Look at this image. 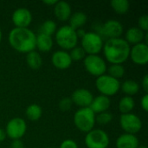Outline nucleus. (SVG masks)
Listing matches in <instances>:
<instances>
[{
  "mask_svg": "<svg viewBox=\"0 0 148 148\" xmlns=\"http://www.w3.org/2000/svg\"><path fill=\"white\" fill-rule=\"evenodd\" d=\"M130 48L124 38L119 37L104 42L102 51L106 60L111 64H122L129 58Z\"/></svg>",
  "mask_w": 148,
  "mask_h": 148,
  "instance_id": "f257e3e1",
  "label": "nucleus"
},
{
  "mask_svg": "<svg viewBox=\"0 0 148 148\" xmlns=\"http://www.w3.org/2000/svg\"><path fill=\"white\" fill-rule=\"evenodd\" d=\"M36 35L29 28H14L8 36L10 45L20 53H29L36 49Z\"/></svg>",
  "mask_w": 148,
  "mask_h": 148,
  "instance_id": "f03ea898",
  "label": "nucleus"
},
{
  "mask_svg": "<svg viewBox=\"0 0 148 148\" xmlns=\"http://www.w3.org/2000/svg\"><path fill=\"white\" fill-rule=\"evenodd\" d=\"M55 39L57 45L62 50H71L73 48L77 46L78 36L76 30L71 28L69 25H63L57 29L55 34Z\"/></svg>",
  "mask_w": 148,
  "mask_h": 148,
  "instance_id": "7ed1b4c3",
  "label": "nucleus"
},
{
  "mask_svg": "<svg viewBox=\"0 0 148 148\" xmlns=\"http://www.w3.org/2000/svg\"><path fill=\"white\" fill-rule=\"evenodd\" d=\"M94 32L101 36L102 39L107 38V40L121 37L124 30L123 25L121 23V22L114 19L108 20L101 24L96 23L94 25Z\"/></svg>",
  "mask_w": 148,
  "mask_h": 148,
  "instance_id": "20e7f679",
  "label": "nucleus"
},
{
  "mask_svg": "<svg viewBox=\"0 0 148 148\" xmlns=\"http://www.w3.org/2000/svg\"><path fill=\"white\" fill-rule=\"evenodd\" d=\"M74 123L81 132L88 133L95 127V114L89 108H80L75 113Z\"/></svg>",
  "mask_w": 148,
  "mask_h": 148,
  "instance_id": "39448f33",
  "label": "nucleus"
},
{
  "mask_svg": "<svg viewBox=\"0 0 148 148\" xmlns=\"http://www.w3.org/2000/svg\"><path fill=\"white\" fill-rule=\"evenodd\" d=\"M95 87L101 95L109 97L116 95L120 91L121 82L119 80L105 74L96 78Z\"/></svg>",
  "mask_w": 148,
  "mask_h": 148,
  "instance_id": "423d86ee",
  "label": "nucleus"
},
{
  "mask_svg": "<svg viewBox=\"0 0 148 148\" xmlns=\"http://www.w3.org/2000/svg\"><path fill=\"white\" fill-rule=\"evenodd\" d=\"M81 47L88 55H98L103 48L104 41L94 31L86 32L82 37Z\"/></svg>",
  "mask_w": 148,
  "mask_h": 148,
  "instance_id": "0eeeda50",
  "label": "nucleus"
},
{
  "mask_svg": "<svg viewBox=\"0 0 148 148\" xmlns=\"http://www.w3.org/2000/svg\"><path fill=\"white\" fill-rule=\"evenodd\" d=\"M85 69L90 75L99 77L105 75L108 69L106 61L99 55H88L83 59Z\"/></svg>",
  "mask_w": 148,
  "mask_h": 148,
  "instance_id": "6e6552de",
  "label": "nucleus"
},
{
  "mask_svg": "<svg viewBox=\"0 0 148 148\" xmlns=\"http://www.w3.org/2000/svg\"><path fill=\"white\" fill-rule=\"evenodd\" d=\"M84 142L88 148H108L110 139L104 130L93 129L87 133Z\"/></svg>",
  "mask_w": 148,
  "mask_h": 148,
  "instance_id": "1a4fd4ad",
  "label": "nucleus"
},
{
  "mask_svg": "<svg viewBox=\"0 0 148 148\" xmlns=\"http://www.w3.org/2000/svg\"><path fill=\"white\" fill-rule=\"evenodd\" d=\"M5 134L12 140H21L27 131V124L25 121L20 117H15L10 120L5 127Z\"/></svg>",
  "mask_w": 148,
  "mask_h": 148,
  "instance_id": "9d476101",
  "label": "nucleus"
},
{
  "mask_svg": "<svg viewBox=\"0 0 148 148\" xmlns=\"http://www.w3.org/2000/svg\"><path fill=\"white\" fill-rule=\"evenodd\" d=\"M120 125L126 134L134 135L142 128V121L140 118L133 113L121 114L120 117Z\"/></svg>",
  "mask_w": 148,
  "mask_h": 148,
  "instance_id": "9b49d317",
  "label": "nucleus"
},
{
  "mask_svg": "<svg viewBox=\"0 0 148 148\" xmlns=\"http://www.w3.org/2000/svg\"><path fill=\"white\" fill-rule=\"evenodd\" d=\"M129 57L136 65H147L148 62L147 43L141 42L136 45H133V47L130 48Z\"/></svg>",
  "mask_w": 148,
  "mask_h": 148,
  "instance_id": "f8f14e48",
  "label": "nucleus"
},
{
  "mask_svg": "<svg viewBox=\"0 0 148 148\" xmlns=\"http://www.w3.org/2000/svg\"><path fill=\"white\" fill-rule=\"evenodd\" d=\"M11 19L15 28H28L32 22V14L26 8H18L12 13Z\"/></svg>",
  "mask_w": 148,
  "mask_h": 148,
  "instance_id": "ddd939ff",
  "label": "nucleus"
},
{
  "mask_svg": "<svg viewBox=\"0 0 148 148\" xmlns=\"http://www.w3.org/2000/svg\"><path fill=\"white\" fill-rule=\"evenodd\" d=\"M93 99H94L93 94L87 88L75 89L71 96L73 104H75L81 108H89L93 101Z\"/></svg>",
  "mask_w": 148,
  "mask_h": 148,
  "instance_id": "4468645a",
  "label": "nucleus"
},
{
  "mask_svg": "<svg viewBox=\"0 0 148 148\" xmlns=\"http://www.w3.org/2000/svg\"><path fill=\"white\" fill-rule=\"evenodd\" d=\"M51 62L55 68L63 70L69 69L72 64V60L68 51L60 49L55 51L51 56Z\"/></svg>",
  "mask_w": 148,
  "mask_h": 148,
  "instance_id": "2eb2a0df",
  "label": "nucleus"
},
{
  "mask_svg": "<svg viewBox=\"0 0 148 148\" xmlns=\"http://www.w3.org/2000/svg\"><path fill=\"white\" fill-rule=\"evenodd\" d=\"M54 13L56 17L59 21L65 22V21H69V17L71 16L72 9L68 2L58 1L54 6Z\"/></svg>",
  "mask_w": 148,
  "mask_h": 148,
  "instance_id": "dca6fc26",
  "label": "nucleus"
},
{
  "mask_svg": "<svg viewBox=\"0 0 148 148\" xmlns=\"http://www.w3.org/2000/svg\"><path fill=\"white\" fill-rule=\"evenodd\" d=\"M111 105L110 98L102 95H100L96 97H94L93 101L89 107V108L95 114H98L100 113H103L108 110Z\"/></svg>",
  "mask_w": 148,
  "mask_h": 148,
  "instance_id": "f3484780",
  "label": "nucleus"
},
{
  "mask_svg": "<svg viewBox=\"0 0 148 148\" xmlns=\"http://www.w3.org/2000/svg\"><path fill=\"white\" fill-rule=\"evenodd\" d=\"M147 32H144L138 27H131L125 33V40L130 45H136L143 42Z\"/></svg>",
  "mask_w": 148,
  "mask_h": 148,
  "instance_id": "a211bd4d",
  "label": "nucleus"
},
{
  "mask_svg": "<svg viewBox=\"0 0 148 148\" xmlns=\"http://www.w3.org/2000/svg\"><path fill=\"white\" fill-rule=\"evenodd\" d=\"M139 145L140 142L136 135L126 133L120 135L115 142L117 148H137Z\"/></svg>",
  "mask_w": 148,
  "mask_h": 148,
  "instance_id": "6ab92c4d",
  "label": "nucleus"
},
{
  "mask_svg": "<svg viewBox=\"0 0 148 148\" xmlns=\"http://www.w3.org/2000/svg\"><path fill=\"white\" fill-rule=\"evenodd\" d=\"M52 36L38 33L36 38V49L41 52H49L53 47Z\"/></svg>",
  "mask_w": 148,
  "mask_h": 148,
  "instance_id": "aec40b11",
  "label": "nucleus"
},
{
  "mask_svg": "<svg viewBox=\"0 0 148 148\" xmlns=\"http://www.w3.org/2000/svg\"><path fill=\"white\" fill-rule=\"evenodd\" d=\"M88 16L87 15L82 11H76L75 13H72L71 16L69 17V26L73 28L74 29H82V26H84L87 23Z\"/></svg>",
  "mask_w": 148,
  "mask_h": 148,
  "instance_id": "412c9836",
  "label": "nucleus"
},
{
  "mask_svg": "<svg viewBox=\"0 0 148 148\" xmlns=\"http://www.w3.org/2000/svg\"><path fill=\"white\" fill-rule=\"evenodd\" d=\"M121 91L127 96H133L140 91V85L134 80H127L121 84Z\"/></svg>",
  "mask_w": 148,
  "mask_h": 148,
  "instance_id": "4be33fe9",
  "label": "nucleus"
},
{
  "mask_svg": "<svg viewBox=\"0 0 148 148\" xmlns=\"http://www.w3.org/2000/svg\"><path fill=\"white\" fill-rule=\"evenodd\" d=\"M134 107H135V101L134 98L131 96H127V95H125L124 97H122L120 100L119 104H118V108H119V111L121 113V114L132 113Z\"/></svg>",
  "mask_w": 148,
  "mask_h": 148,
  "instance_id": "5701e85b",
  "label": "nucleus"
},
{
  "mask_svg": "<svg viewBox=\"0 0 148 148\" xmlns=\"http://www.w3.org/2000/svg\"><path fill=\"white\" fill-rule=\"evenodd\" d=\"M26 62L28 64V66L34 70L39 69L42 65V56H40V54L36 51L33 50L29 53L27 54L26 56Z\"/></svg>",
  "mask_w": 148,
  "mask_h": 148,
  "instance_id": "b1692460",
  "label": "nucleus"
},
{
  "mask_svg": "<svg viewBox=\"0 0 148 148\" xmlns=\"http://www.w3.org/2000/svg\"><path fill=\"white\" fill-rule=\"evenodd\" d=\"M25 114L26 117L31 121H38L42 115V108L37 105V104H30L29 106L27 107L25 110Z\"/></svg>",
  "mask_w": 148,
  "mask_h": 148,
  "instance_id": "393cba45",
  "label": "nucleus"
},
{
  "mask_svg": "<svg viewBox=\"0 0 148 148\" xmlns=\"http://www.w3.org/2000/svg\"><path fill=\"white\" fill-rule=\"evenodd\" d=\"M56 30H57V26H56V22L53 20H49V19L44 21L39 28L40 34H43L46 36H52V35H55Z\"/></svg>",
  "mask_w": 148,
  "mask_h": 148,
  "instance_id": "a878e982",
  "label": "nucleus"
},
{
  "mask_svg": "<svg viewBox=\"0 0 148 148\" xmlns=\"http://www.w3.org/2000/svg\"><path fill=\"white\" fill-rule=\"evenodd\" d=\"M112 9L120 15H124L129 10L130 3L127 0H112L110 2Z\"/></svg>",
  "mask_w": 148,
  "mask_h": 148,
  "instance_id": "bb28decb",
  "label": "nucleus"
},
{
  "mask_svg": "<svg viewBox=\"0 0 148 148\" xmlns=\"http://www.w3.org/2000/svg\"><path fill=\"white\" fill-rule=\"evenodd\" d=\"M107 70L108 72V75L117 80L122 78L125 75V68L122 64H111Z\"/></svg>",
  "mask_w": 148,
  "mask_h": 148,
  "instance_id": "cd10ccee",
  "label": "nucleus"
},
{
  "mask_svg": "<svg viewBox=\"0 0 148 148\" xmlns=\"http://www.w3.org/2000/svg\"><path fill=\"white\" fill-rule=\"evenodd\" d=\"M112 120H113V115L111 113L108 111L95 114V123H98L101 126H105L109 124L112 121Z\"/></svg>",
  "mask_w": 148,
  "mask_h": 148,
  "instance_id": "c85d7f7f",
  "label": "nucleus"
},
{
  "mask_svg": "<svg viewBox=\"0 0 148 148\" xmlns=\"http://www.w3.org/2000/svg\"><path fill=\"white\" fill-rule=\"evenodd\" d=\"M69 56H70V58L73 61H75V62H78V61H81V60H83L86 56V53L85 51L82 49V48L81 46H75V48H73L70 52L69 53Z\"/></svg>",
  "mask_w": 148,
  "mask_h": 148,
  "instance_id": "c756f323",
  "label": "nucleus"
},
{
  "mask_svg": "<svg viewBox=\"0 0 148 148\" xmlns=\"http://www.w3.org/2000/svg\"><path fill=\"white\" fill-rule=\"evenodd\" d=\"M72 105H73V102L70 97H64L58 103V107L60 110L62 112H67L70 110V108H72Z\"/></svg>",
  "mask_w": 148,
  "mask_h": 148,
  "instance_id": "7c9ffc66",
  "label": "nucleus"
},
{
  "mask_svg": "<svg viewBox=\"0 0 148 148\" xmlns=\"http://www.w3.org/2000/svg\"><path fill=\"white\" fill-rule=\"evenodd\" d=\"M138 28H140L144 32H147L148 30V16L144 14L140 16L138 19Z\"/></svg>",
  "mask_w": 148,
  "mask_h": 148,
  "instance_id": "2f4dec72",
  "label": "nucleus"
},
{
  "mask_svg": "<svg viewBox=\"0 0 148 148\" xmlns=\"http://www.w3.org/2000/svg\"><path fill=\"white\" fill-rule=\"evenodd\" d=\"M60 148H78V145L75 140L67 139L61 143Z\"/></svg>",
  "mask_w": 148,
  "mask_h": 148,
  "instance_id": "473e14b6",
  "label": "nucleus"
},
{
  "mask_svg": "<svg viewBox=\"0 0 148 148\" xmlns=\"http://www.w3.org/2000/svg\"><path fill=\"white\" fill-rule=\"evenodd\" d=\"M140 106L145 112L148 110V94H145L140 100Z\"/></svg>",
  "mask_w": 148,
  "mask_h": 148,
  "instance_id": "72a5a7b5",
  "label": "nucleus"
},
{
  "mask_svg": "<svg viewBox=\"0 0 148 148\" xmlns=\"http://www.w3.org/2000/svg\"><path fill=\"white\" fill-rule=\"evenodd\" d=\"M10 148H24V144L21 140H14L11 142Z\"/></svg>",
  "mask_w": 148,
  "mask_h": 148,
  "instance_id": "f704fd0d",
  "label": "nucleus"
},
{
  "mask_svg": "<svg viewBox=\"0 0 148 148\" xmlns=\"http://www.w3.org/2000/svg\"><path fill=\"white\" fill-rule=\"evenodd\" d=\"M141 85H142V88L143 90L146 92V94H147L148 92V75H145L143 79H142V82H141Z\"/></svg>",
  "mask_w": 148,
  "mask_h": 148,
  "instance_id": "c9c22d12",
  "label": "nucleus"
},
{
  "mask_svg": "<svg viewBox=\"0 0 148 148\" xmlns=\"http://www.w3.org/2000/svg\"><path fill=\"white\" fill-rule=\"evenodd\" d=\"M57 2H58L57 0H44V1H42V3L44 4L50 5V6H55Z\"/></svg>",
  "mask_w": 148,
  "mask_h": 148,
  "instance_id": "e433bc0d",
  "label": "nucleus"
},
{
  "mask_svg": "<svg viewBox=\"0 0 148 148\" xmlns=\"http://www.w3.org/2000/svg\"><path fill=\"white\" fill-rule=\"evenodd\" d=\"M85 34H86V31L83 29H76V35H77L78 38L79 37L82 38Z\"/></svg>",
  "mask_w": 148,
  "mask_h": 148,
  "instance_id": "4c0bfd02",
  "label": "nucleus"
},
{
  "mask_svg": "<svg viewBox=\"0 0 148 148\" xmlns=\"http://www.w3.org/2000/svg\"><path fill=\"white\" fill-rule=\"evenodd\" d=\"M6 134H5V131L2 128H0V142L3 141L6 138Z\"/></svg>",
  "mask_w": 148,
  "mask_h": 148,
  "instance_id": "58836bf2",
  "label": "nucleus"
},
{
  "mask_svg": "<svg viewBox=\"0 0 148 148\" xmlns=\"http://www.w3.org/2000/svg\"><path fill=\"white\" fill-rule=\"evenodd\" d=\"M137 148H147L145 145H139V147Z\"/></svg>",
  "mask_w": 148,
  "mask_h": 148,
  "instance_id": "ea45409f",
  "label": "nucleus"
},
{
  "mask_svg": "<svg viewBox=\"0 0 148 148\" xmlns=\"http://www.w3.org/2000/svg\"><path fill=\"white\" fill-rule=\"evenodd\" d=\"M1 40H2V31H1V29H0V42H1Z\"/></svg>",
  "mask_w": 148,
  "mask_h": 148,
  "instance_id": "a19ab883",
  "label": "nucleus"
},
{
  "mask_svg": "<svg viewBox=\"0 0 148 148\" xmlns=\"http://www.w3.org/2000/svg\"><path fill=\"white\" fill-rule=\"evenodd\" d=\"M47 148H53V147H47Z\"/></svg>",
  "mask_w": 148,
  "mask_h": 148,
  "instance_id": "79ce46f5",
  "label": "nucleus"
}]
</instances>
